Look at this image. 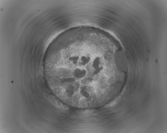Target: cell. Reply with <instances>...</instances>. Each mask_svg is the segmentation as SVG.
<instances>
[{
  "label": "cell",
  "instance_id": "cell-2",
  "mask_svg": "<svg viewBox=\"0 0 167 133\" xmlns=\"http://www.w3.org/2000/svg\"><path fill=\"white\" fill-rule=\"evenodd\" d=\"M87 74L86 69L84 67L80 66L75 68L72 72V76L76 79H82L85 78Z\"/></svg>",
  "mask_w": 167,
  "mask_h": 133
},
{
  "label": "cell",
  "instance_id": "cell-4",
  "mask_svg": "<svg viewBox=\"0 0 167 133\" xmlns=\"http://www.w3.org/2000/svg\"><path fill=\"white\" fill-rule=\"evenodd\" d=\"M80 58L79 54L77 53L72 54L68 56L67 59L68 61L74 65L78 64Z\"/></svg>",
  "mask_w": 167,
  "mask_h": 133
},
{
  "label": "cell",
  "instance_id": "cell-3",
  "mask_svg": "<svg viewBox=\"0 0 167 133\" xmlns=\"http://www.w3.org/2000/svg\"><path fill=\"white\" fill-rule=\"evenodd\" d=\"M79 55L80 58L78 64L80 66L83 67L86 66L91 62L93 58L96 55L92 56L89 53H85L80 55L79 54Z\"/></svg>",
  "mask_w": 167,
  "mask_h": 133
},
{
  "label": "cell",
  "instance_id": "cell-1",
  "mask_svg": "<svg viewBox=\"0 0 167 133\" xmlns=\"http://www.w3.org/2000/svg\"><path fill=\"white\" fill-rule=\"evenodd\" d=\"M104 63V58L99 54L96 55L92 59L91 66L93 69V73L94 75L99 73L103 69Z\"/></svg>",
  "mask_w": 167,
  "mask_h": 133
}]
</instances>
